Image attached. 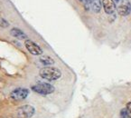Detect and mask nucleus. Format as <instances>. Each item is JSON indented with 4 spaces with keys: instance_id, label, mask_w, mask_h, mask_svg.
Here are the masks:
<instances>
[{
    "instance_id": "0eeeda50",
    "label": "nucleus",
    "mask_w": 131,
    "mask_h": 118,
    "mask_svg": "<svg viewBox=\"0 0 131 118\" xmlns=\"http://www.w3.org/2000/svg\"><path fill=\"white\" fill-rule=\"evenodd\" d=\"M103 8L107 14H113L116 10V5L113 0H102Z\"/></svg>"
},
{
    "instance_id": "4468645a",
    "label": "nucleus",
    "mask_w": 131,
    "mask_h": 118,
    "mask_svg": "<svg viewBox=\"0 0 131 118\" xmlns=\"http://www.w3.org/2000/svg\"><path fill=\"white\" fill-rule=\"evenodd\" d=\"M84 1H85V4L86 5H91L92 4L93 0H84Z\"/></svg>"
},
{
    "instance_id": "f03ea898",
    "label": "nucleus",
    "mask_w": 131,
    "mask_h": 118,
    "mask_svg": "<svg viewBox=\"0 0 131 118\" xmlns=\"http://www.w3.org/2000/svg\"><path fill=\"white\" fill-rule=\"evenodd\" d=\"M32 90L35 93H38L40 95H50L54 92L53 85H50L48 83H38L36 85L32 86Z\"/></svg>"
},
{
    "instance_id": "f3484780",
    "label": "nucleus",
    "mask_w": 131,
    "mask_h": 118,
    "mask_svg": "<svg viewBox=\"0 0 131 118\" xmlns=\"http://www.w3.org/2000/svg\"></svg>"
},
{
    "instance_id": "20e7f679",
    "label": "nucleus",
    "mask_w": 131,
    "mask_h": 118,
    "mask_svg": "<svg viewBox=\"0 0 131 118\" xmlns=\"http://www.w3.org/2000/svg\"><path fill=\"white\" fill-rule=\"evenodd\" d=\"M28 94H29V91L26 88H16V89H15L14 91L11 92L10 97H11V99H13V100L21 101L26 98Z\"/></svg>"
},
{
    "instance_id": "39448f33",
    "label": "nucleus",
    "mask_w": 131,
    "mask_h": 118,
    "mask_svg": "<svg viewBox=\"0 0 131 118\" xmlns=\"http://www.w3.org/2000/svg\"><path fill=\"white\" fill-rule=\"evenodd\" d=\"M25 46L26 47V49L31 53L34 56H40V55L42 54V50L38 45H36L35 42L31 40H28L26 39L25 42Z\"/></svg>"
},
{
    "instance_id": "7ed1b4c3",
    "label": "nucleus",
    "mask_w": 131,
    "mask_h": 118,
    "mask_svg": "<svg viewBox=\"0 0 131 118\" xmlns=\"http://www.w3.org/2000/svg\"><path fill=\"white\" fill-rule=\"evenodd\" d=\"M17 117L18 118H30L35 114V108L32 105H25L19 107L17 109Z\"/></svg>"
},
{
    "instance_id": "423d86ee",
    "label": "nucleus",
    "mask_w": 131,
    "mask_h": 118,
    "mask_svg": "<svg viewBox=\"0 0 131 118\" xmlns=\"http://www.w3.org/2000/svg\"><path fill=\"white\" fill-rule=\"evenodd\" d=\"M131 11V5L127 0H123L121 1V3L119 4L118 7V13L119 14L120 16H127Z\"/></svg>"
},
{
    "instance_id": "9b49d317",
    "label": "nucleus",
    "mask_w": 131,
    "mask_h": 118,
    "mask_svg": "<svg viewBox=\"0 0 131 118\" xmlns=\"http://www.w3.org/2000/svg\"><path fill=\"white\" fill-rule=\"evenodd\" d=\"M120 118H130L127 114V109L124 108L120 111Z\"/></svg>"
},
{
    "instance_id": "1a4fd4ad",
    "label": "nucleus",
    "mask_w": 131,
    "mask_h": 118,
    "mask_svg": "<svg viewBox=\"0 0 131 118\" xmlns=\"http://www.w3.org/2000/svg\"><path fill=\"white\" fill-rule=\"evenodd\" d=\"M40 62L42 65H45V66H51V65H52L54 63V60L52 57H50V56H42L40 58Z\"/></svg>"
},
{
    "instance_id": "f257e3e1",
    "label": "nucleus",
    "mask_w": 131,
    "mask_h": 118,
    "mask_svg": "<svg viewBox=\"0 0 131 118\" xmlns=\"http://www.w3.org/2000/svg\"><path fill=\"white\" fill-rule=\"evenodd\" d=\"M40 76L42 78L48 81H55L62 76V72L56 67H43L40 70Z\"/></svg>"
},
{
    "instance_id": "f8f14e48",
    "label": "nucleus",
    "mask_w": 131,
    "mask_h": 118,
    "mask_svg": "<svg viewBox=\"0 0 131 118\" xmlns=\"http://www.w3.org/2000/svg\"><path fill=\"white\" fill-rule=\"evenodd\" d=\"M126 109H127V114H128V116L131 118V102L127 103Z\"/></svg>"
},
{
    "instance_id": "6e6552de",
    "label": "nucleus",
    "mask_w": 131,
    "mask_h": 118,
    "mask_svg": "<svg viewBox=\"0 0 131 118\" xmlns=\"http://www.w3.org/2000/svg\"><path fill=\"white\" fill-rule=\"evenodd\" d=\"M10 34H11L12 37H16L17 39H20V40H24V39L27 38L26 35L22 30H20L18 28H12L11 31H10Z\"/></svg>"
},
{
    "instance_id": "9d476101",
    "label": "nucleus",
    "mask_w": 131,
    "mask_h": 118,
    "mask_svg": "<svg viewBox=\"0 0 131 118\" xmlns=\"http://www.w3.org/2000/svg\"><path fill=\"white\" fill-rule=\"evenodd\" d=\"M91 6H92V9L94 10V12L99 13L100 11V9H101V2H100V0H93Z\"/></svg>"
},
{
    "instance_id": "dca6fc26",
    "label": "nucleus",
    "mask_w": 131,
    "mask_h": 118,
    "mask_svg": "<svg viewBox=\"0 0 131 118\" xmlns=\"http://www.w3.org/2000/svg\"><path fill=\"white\" fill-rule=\"evenodd\" d=\"M116 2H119V0H115Z\"/></svg>"
},
{
    "instance_id": "2eb2a0df",
    "label": "nucleus",
    "mask_w": 131,
    "mask_h": 118,
    "mask_svg": "<svg viewBox=\"0 0 131 118\" xmlns=\"http://www.w3.org/2000/svg\"><path fill=\"white\" fill-rule=\"evenodd\" d=\"M5 118H18V117H15V116H6Z\"/></svg>"
},
{
    "instance_id": "ddd939ff",
    "label": "nucleus",
    "mask_w": 131,
    "mask_h": 118,
    "mask_svg": "<svg viewBox=\"0 0 131 118\" xmlns=\"http://www.w3.org/2000/svg\"><path fill=\"white\" fill-rule=\"evenodd\" d=\"M8 25H9V24H8L6 20L2 19L1 21H0V27H3V28H5V27H7Z\"/></svg>"
}]
</instances>
